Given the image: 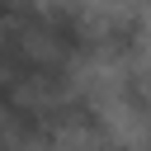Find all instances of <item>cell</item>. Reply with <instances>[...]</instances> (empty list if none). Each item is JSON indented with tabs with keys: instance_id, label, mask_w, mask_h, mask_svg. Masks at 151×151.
Instances as JSON below:
<instances>
[{
	"instance_id": "cell-1",
	"label": "cell",
	"mask_w": 151,
	"mask_h": 151,
	"mask_svg": "<svg viewBox=\"0 0 151 151\" xmlns=\"http://www.w3.org/2000/svg\"><path fill=\"white\" fill-rule=\"evenodd\" d=\"M151 52V14L146 9H127L113 5L109 14H99V57L118 66H137Z\"/></svg>"
}]
</instances>
